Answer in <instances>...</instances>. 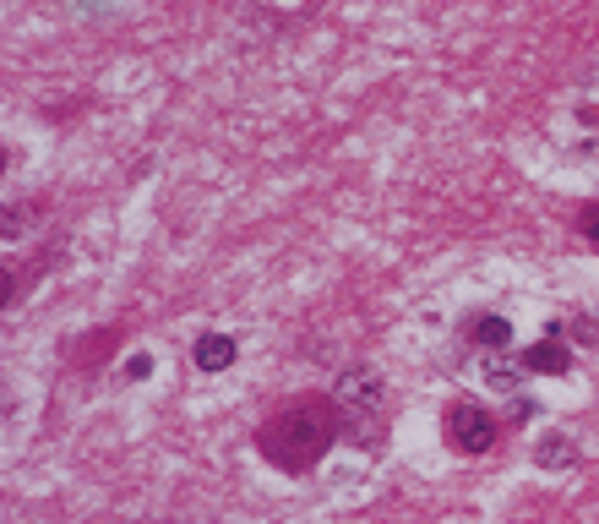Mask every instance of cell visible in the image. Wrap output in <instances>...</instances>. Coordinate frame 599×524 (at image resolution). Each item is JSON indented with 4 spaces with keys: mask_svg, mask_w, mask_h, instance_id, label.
Listing matches in <instances>:
<instances>
[{
    "mask_svg": "<svg viewBox=\"0 0 599 524\" xmlns=\"http://www.w3.org/2000/svg\"><path fill=\"white\" fill-rule=\"evenodd\" d=\"M191 355H196L202 371H224V366H235V339L229 334H202Z\"/></svg>",
    "mask_w": 599,
    "mask_h": 524,
    "instance_id": "5",
    "label": "cell"
},
{
    "mask_svg": "<svg viewBox=\"0 0 599 524\" xmlns=\"http://www.w3.org/2000/svg\"><path fill=\"white\" fill-rule=\"evenodd\" d=\"M573 366V355H567V345L556 339V334H545L540 345L523 349V371H545V377H562Z\"/></svg>",
    "mask_w": 599,
    "mask_h": 524,
    "instance_id": "4",
    "label": "cell"
},
{
    "mask_svg": "<svg viewBox=\"0 0 599 524\" xmlns=\"http://www.w3.org/2000/svg\"><path fill=\"white\" fill-rule=\"evenodd\" d=\"M448 443L457 454H485L496 443V421L479 410V404H457L448 415Z\"/></svg>",
    "mask_w": 599,
    "mask_h": 524,
    "instance_id": "2",
    "label": "cell"
},
{
    "mask_svg": "<svg viewBox=\"0 0 599 524\" xmlns=\"http://www.w3.org/2000/svg\"><path fill=\"white\" fill-rule=\"evenodd\" d=\"M327 443H332V415H327L321 404H300V410L279 415V421L262 432L268 459L284 465V470H305L310 459L327 454Z\"/></svg>",
    "mask_w": 599,
    "mask_h": 524,
    "instance_id": "1",
    "label": "cell"
},
{
    "mask_svg": "<svg viewBox=\"0 0 599 524\" xmlns=\"http://www.w3.org/2000/svg\"><path fill=\"white\" fill-rule=\"evenodd\" d=\"M512 339V328H507V317H479L474 323V345H485V349H501Z\"/></svg>",
    "mask_w": 599,
    "mask_h": 524,
    "instance_id": "7",
    "label": "cell"
},
{
    "mask_svg": "<svg viewBox=\"0 0 599 524\" xmlns=\"http://www.w3.org/2000/svg\"><path fill=\"white\" fill-rule=\"evenodd\" d=\"M584 235H589V241H595V246H599V202H595V208H589V213H584Z\"/></svg>",
    "mask_w": 599,
    "mask_h": 524,
    "instance_id": "9",
    "label": "cell"
},
{
    "mask_svg": "<svg viewBox=\"0 0 599 524\" xmlns=\"http://www.w3.org/2000/svg\"><path fill=\"white\" fill-rule=\"evenodd\" d=\"M534 465H573V448H567V437H545V443H534Z\"/></svg>",
    "mask_w": 599,
    "mask_h": 524,
    "instance_id": "8",
    "label": "cell"
},
{
    "mask_svg": "<svg viewBox=\"0 0 599 524\" xmlns=\"http://www.w3.org/2000/svg\"><path fill=\"white\" fill-rule=\"evenodd\" d=\"M332 399H338L343 410H371V404L382 399V371H371V366H354V371H343Z\"/></svg>",
    "mask_w": 599,
    "mask_h": 524,
    "instance_id": "3",
    "label": "cell"
},
{
    "mask_svg": "<svg viewBox=\"0 0 599 524\" xmlns=\"http://www.w3.org/2000/svg\"><path fill=\"white\" fill-rule=\"evenodd\" d=\"M485 382H490V388H501V393H518L523 371H518V366H507L501 355H485Z\"/></svg>",
    "mask_w": 599,
    "mask_h": 524,
    "instance_id": "6",
    "label": "cell"
},
{
    "mask_svg": "<svg viewBox=\"0 0 599 524\" xmlns=\"http://www.w3.org/2000/svg\"><path fill=\"white\" fill-rule=\"evenodd\" d=\"M126 371H132V377H148L152 360H148V355H132V366H126Z\"/></svg>",
    "mask_w": 599,
    "mask_h": 524,
    "instance_id": "10",
    "label": "cell"
}]
</instances>
